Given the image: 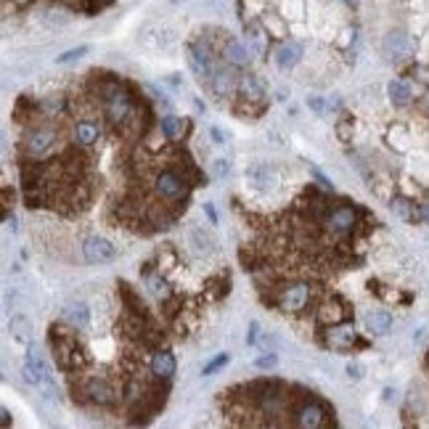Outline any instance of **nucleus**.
<instances>
[{
    "label": "nucleus",
    "mask_w": 429,
    "mask_h": 429,
    "mask_svg": "<svg viewBox=\"0 0 429 429\" xmlns=\"http://www.w3.org/2000/svg\"><path fill=\"white\" fill-rule=\"evenodd\" d=\"M72 392L74 400H82L90 405H112L119 395L109 376H85L77 385H72Z\"/></svg>",
    "instance_id": "obj_1"
},
{
    "label": "nucleus",
    "mask_w": 429,
    "mask_h": 429,
    "mask_svg": "<svg viewBox=\"0 0 429 429\" xmlns=\"http://www.w3.org/2000/svg\"><path fill=\"white\" fill-rule=\"evenodd\" d=\"M358 207L356 204H347V202H342V204H329L324 212V225H326V231L329 234H334V236H340V238H347L353 231H356V225H358Z\"/></svg>",
    "instance_id": "obj_2"
},
{
    "label": "nucleus",
    "mask_w": 429,
    "mask_h": 429,
    "mask_svg": "<svg viewBox=\"0 0 429 429\" xmlns=\"http://www.w3.org/2000/svg\"><path fill=\"white\" fill-rule=\"evenodd\" d=\"M295 419H292V424L295 427H329V424H334V419H331V411L326 408L324 403L318 398H313V395H308V398L302 400L299 405L295 408Z\"/></svg>",
    "instance_id": "obj_3"
},
{
    "label": "nucleus",
    "mask_w": 429,
    "mask_h": 429,
    "mask_svg": "<svg viewBox=\"0 0 429 429\" xmlns=\"http://www.w3.org/2000/svg\"><path fill=\"white\" fill-rule=\"evenodd\" d=\"M310 283L305 281H289L283 283L276 295V305L281 308L283 313H297V310H305L310 305Z\"/></svg>",
    "instance_id": "obj_4"
},
{
    "label": "nucleus",
    "mask_w": 429,
    "mask_h": 429,
    "mask_svg": "<svg viewBox=\"0 0 429 429\" xmlns=\"http://www.w3.org/2000/svg\"><path fill=\"white\" fill-rule=\"evenodd\" d=\"M82 254H85V260L93 263V265H104V263L117 260V247L104 236H90L82 244Z\"/></svg>",
    "instance_id": "obj_5"
},
{
    "label": "nucleus",
    "mask_w": 429,
    "mask_h": 429,
    "mask_svg": "<svg viewBox=\"0 0 429 429\" xmlns=\"http://www.w3.org/2000/svg\"><path fill=\"white\" fill-rule=\"evenodd\" d=\"M32 3H37V0H0V16L8 14V11H19V8H27ZM64 6H69V8H82V11H96V8H104L106 3H112V0H59Z\"/></svg>",
    "instance_id": "obj_6"
},
{
    "label": "nucleus",
    "mask_w": 429,
    "mask_h": 429,
    "mask_svg": "<svg viewBox=\"0 0 429 429\" xmlns=\"http://www.w3.org/2000/svg\"><path fill=\"white\" fill-rule=\"evenodd\" d=\"M382 53H385L389 61H400L405 59L408 53H411V43H408V35L405 32H389L385 37V43H382Z\"/></svg>",
    "instance_id": "obj_7"
},
{
    "label": "nucleus",
    "mask_w": 429,
    "mask_h": 429,
    "mask_svg": "<svg viewBox=\"0 0 429 429\" xmlns=\"http://www.w3.org/2000/svg\"><path fill=\"white\" fill-rule=\"evenodd\" d=\"M51 374H48V366H45L43 356L35 350V347H30V353H27V360H24V379L30 382V385L40 387L48 379Z\"/></svg>",
    "instance_id": "obj_8"
},
{
    "label": "nucleus",
    "mask_w": 429,
    "mask_h": 429,
    "mask_svg": "<svg viewBox=\"0 0 429 429\" xmlns=\"http://www.w3.org/2000/svg\"><path fill=\"white\" fill-rule=\"evenodd\" d=\"M236 88L241 101H247V104H263L265 101V88H263V82L254 74H241Z\"/></svg>",
    "instance_id": "obj_9"
},
{
    "label": "nucleus",
    "mask_w": 429,
    "mask_h": 429,
    "mask_svg": "<svg viewBox=\"0 0 429 429\" xmlns=\"http://www.w3.org/2000/svg\"><path fill=\"white\" fill-rule=\"evenodd\" d=\"M101 125L98 122H93V119H80V122H74V130H72V138L80 143V146H93V143H98L101 141Z\"/></svg>",
    "instance_id": "obj_10"
},
{
    "label": "nucleus",
    "mask_w": 429,
    "mask_h": 429,
    "mask_svg": "<svg viewBox=\"0 0 429 429\" xmlns=\"http://www.w3.org/2000/svg\"><path fill=\"white\" fill-rule=\"evenodd\" d=\"M353 342H356V329H353V324L331 326L326 331V344L334 347V350H350Z\"/></svg>",
    "instance_id": "obj_11"
},
{
    "label": "nucleus",
    "mask_w": 429,
    "mask_h": 429,
    "mask_svg": "<svg viewBox=\"0 0 429 429\" xmlns=\"http://www.w3.org/2000/svg\"><path fill=\"white\" fill-rule=\"evenodd\" d=\"M302 59V45L297 43V40H289V43H283L279 51H276V64H279V69H295L297 64Z\"/></svg>",
    "instance_id": "obj_12"
},
{
    "label": "nucleus",
    "mask_w": 429,
    "mask_h": 429,
    "mask_svg": "<svg viewBox=\"0 0 429 429\" xmlns=\"http://www.w3.org/2000/svg\"><path fill=\"white\" fill-rule=\"evenodd\" d=\"M151 374H154L157 379L170 382V379H173V374H175V358L170 356L167 350L154 353V358H151Z\"/></svg>",
    "instance_id": "obj_13"
},
{
    "label": "nucleus",
    "mask_w": 429,
    "mask_h": 429,
    "mask_svg": "<svg viewBox=\"0 0 429 429\" xmlns=\"http://www.w3.org/2000/svg\"><path fill=\"white\" fill-rule=\"evenodd\" d=\"M209 85L218 96H231L236 90V77L231 69H212L209 74Z\"/></svg>",
    "instance_id": "obj_14"
},
{
    "label": "nucleus",
    "mask_w": 429,
    "mask_h": 429,
    "mask_svg": "<svg viewBox=\"0 0 429 429\" xmlns=\"http://www.w3.org/2000/svg\"><path fill=\"white\" fill-rule=\"evenodd\" d=\"M247 43L254 48V53H260V56L268 53V32L260 21H249L247 24Z\"/></svg>",
    "instance_id": "obj_15"
},
{
    "label": "nucleus",
    "mask_w": 429,
    "mask_h": 429,
    "mask_svg": "<svg viewBox=\"0 0 429 429\" xmlns=\"http://www.w3.org/2000/svg\"><path fill=\"white\" fill-rule=\"evenodd\" d=\"M222 56H225V61H231L234 67H247L249 64V51L241 43H236V40H228L222 45Z\"/></svg>",
    "instance_id": "obj_16"
},
{
    "label": "nucleus",
    "mask_w": 429,
    "mask_h": 429,
    "mask_svg": "<svg viewBox=\"0 0 429 429\" xmlns=\"http://www.w3.org/2000/svg\"><path fill=\"white\" fill-rule=\"evenodd\" d=\"M64 315H67V321H69L77 331H82V329H88L90 326V310L82 305V302H77V305H67Z\"/></svg>",
    "instance_id": "obj_17"
},
{
    "label": "nucleus",
    "mask_w": 429,
    "mask_h": 429,
    "mask_svg": "<svg viewBox=\"0 0 429 429\" xmlns=\"http://www.w3.org/2000/svg\"><path fill=\"white\" fill-rule=\"evenodd\" d=\"M366 326L371 334H387L392 329V315L387 310H374L366 315Z\"/></svg>",
    "instance_id": "obj_18"
},
{
    "label": "nucleus",
    "mask_w": 429,
    "mask_h": 429,
    "mask_svg": "<svg viewBox=\"0 0 429 429\" xmlns=\"http://www.w3.org/2000/svg\"><path fill=\"white\" fill-rule=\"evenodd\" d=\"M189 130V122L183 117H164L162 119V135L167 138V141H178V138H183V133Z\"/></svg>",
    "instance_id": "obj_19"
},
{
    "label": "nucleus",
    "mask_w": 429,
    "mask_h": 429,
    "mask_svg": "<svg viewBox=\"0 0 429 429\" xmlns=\"http://www.w3.org/2000/svg\"><path fill=\"white\" fill-rule=\"evenodd\" d=\"M387 96L392 98V104H398V106L411 104V98H414L411 88H408V85H405L403 80H392V82L387 85Z\"/></svg>",
    "instance_id": "obj_20"
},
{
    "label": "nucleus",
    "mask_w": 429,
    "mask_h": 429,
    "mask_svg": "<svg viewBox=\"0 0 429 429\" xmlns=\"http://www.w3.org/2000/svg\"><path fill=\"white\" fill-rule=\"evenodd\" d=\"M146 286L157 297H167V295H170V292H167V283H164L159 276H146Z\"/></svg>",
    "instance_id": "obj_21"
},
{
    "label": "nucleus",
    "mask_w": 429,
    "mask_h": 429,
    "mask_svg": "<svg viewBox=\"0 0 429 429\" xmlns=\"http://www.w3.org/2000/svg\"><path fill=\"white\" fill-rule=\"evenodd\" d=\"M88 53V48L82 45V48H74V51H67L64 56H59V64H67V61H74V59H80V56H85Z\"/></svg>",
    "instance_id": "obj_22"
},
{
    "label": "nucleus",
    "mask_w": 429,
    "mask_h": 429,
    "mask_svg": "<svg viewBox=\"0 0 429 429\" xmlns=\"http://www.w3.org/2000/svg\"><path fill=\"white\" fill-rule=\"evenodd\" d=\"M225 363H228V356L222 353V356H218V358H215V360H212L209 366H204V374H207V376H209V374H215V371H218V369H222Z\"/></svg>",
    "instance_id": "obj_23"
},
{
    "label": "nucleus",
    "mask_w": 429,
    "mask_h": 429,
    "mask_svg": "<svg viewBox=\"0 0 429 429\" xmlns=\"http://www.w3.org/2000/svg\"><path fill=\"white\" fill-rule=\"evenodd\" d=\"M308 106H310L315 114H326V104L324 98H318V96H313V98H308Z\"/></svg>",
    "instance_id": "obj_24"
},
{
    "label": "nucleus",
    "mask_w": 429,
    "mask_h": 429,
    "mask_svg": "<svg viewBox=\"0 0 429 429\" xmlns=\"http://www.w3.org/2000/svg\"><path fill=\"white\" fill-rule=\"evenodd\" d=\"M276 363H279V360H276V356H260L254 366H257V369H273Z\"/></svg>",
    "instance_id": "obj_25"
},
{
    "label": "nucleus",
    "mask_w": 429,
    "mask_h": 429,
    "mask_svg": "<svg viewBox=\"0 0 429 429\" xmlns=\"http://www.w3.org/2000/svg\"><path fill=\"white\" fill-rule=\"evenodd\" d=\"M337 133H340V138H342V141H350V122H347V119H344V122H340V125H337Z\"/></svg>",
    "instance_id": "obj_26"
},
{
    "label": "nucleus",
    "mask_w": 429,
    "mask_h": 429,
    "mask_svg": "<svg viewBox=\"0 0 429 429\" xmlns=\"http://www.w3.org/2000/svg\"><path fill=\"white\" fill-rule=\"evenodd\" d=\"M215 173H218V178H225V175H228V164H225V159H218V162H215Z\"/></svg>",
    "instance_id": "obj_27"
},
{
    "label": "nucleus",
    "mask_w": 429,
    "mask_h": 429,
    "mask_svg": "<svg viewBox=\"0 0 429 429\" xmlns=\"http://www.w3.org/2000/svg\"><path fill=\"white\" fill-rule=\"evenodd\" d=\"M257 329H260L257 324H249V337H247V342H249V344H254V340H257Z\"/></svg>",
    "instance_id": "obj_28"
},
{
    "label": "nucleus",
    "mask_w": 429,
    "mask_h": 429,
    "mask_svg": "<svg viewBox=\"0 0 429 429\" xmlns=\"http://www.w3.org/2000/svg\"><path fill=\"white\" fill-rule=\"evenodd\" d=\"M347 371H350V376H360V366H347Z\"/></svg>",
    "instance_id": "obj_29"
},
{
    "label": "nucleus",
    "mask_w": 429,
    "mask_h": 429,
    "mask_svg": "<svg viewBox=\"0 0 429 429\" xmlns=\"http://www.w3.org/2000/svg\"><path fill=\"white\" fill-rule=\"evenodd\" d=\"M212 138H215V143H222V141H225L220 130H212Z\"/></svg>",
    "instance_id": "obj_30"
}]
</instances>
